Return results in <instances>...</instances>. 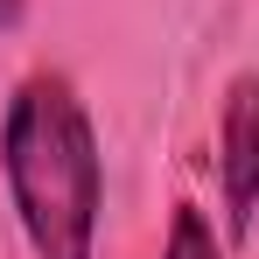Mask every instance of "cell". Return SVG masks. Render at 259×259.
Masks as SVG:
<instances>
[{
  "label": "cell",
  "mask_w": 259,
  "mask_h": 259,
  "mask_svg": "<svg viewBox=\"0 0 259 259\" xmlns=\"http://www.w3.org/2000/svg\"><path fill=\"white\" fill-rule=\"evenodd\" d=\"M217 210L231 238L259 224V70H231L217 98Z\"/></svg>",
  "instance_id": "2"
},
{
  "label": "cell",
  "mask_w": 259,
  "mask_h": 259,
  "mask_svg": "<svg viewBox=\"0 0 259 259\" xmlns=\"http://www.w3.org/2000/svg\"><path fill=\"white\" fill-rule=\"evenodd\" d=\"M0 182L35 259H98L105 147L84 91L63 70H28L0 112Z\"/></svg>",
  "instance_id": "1"
},
{
  "label": "cell",
  "mask_w": 259,
  "mask_h": 259,
  "mask_svg": "<svg viewBox=\"0 0 259 259\" xmlns=\"http://www.w3.org/2000/svg\"><path fill=\"white\" fill-rule=\"evenodd\" d=\"M154 259H224V238H217L210 210L182 196V203L168 210V231H161V252Z\"/></svg>",
  "instance_id": "3"
},
{
  "label": "cell",
  "mask_w": 259,
  "mask_h": 259,
  "mask_svg": "<svg viewBox=\"0 0 259 259\" xmlns=\"http://www.w3.org/2000/svg\"><path fill=\"white\" fill-rule=\"evenodd\" d=\"M21 21H28V0H0V35H14Z\"/></svg>",
  "instance_id": "4"
}]
</instances>
